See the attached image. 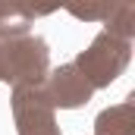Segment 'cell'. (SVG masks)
I'll list each match as a JSON object with an SVG mask.
<instances>
[{
	"instance_id": "6da1fadb",
	"label": "cell",
	"mask_w": 135,
	"mask_h": 135,
	"mask_svg": "<svg viewBox=\"0 0 135 135\" xmlns=\"http://www.w3.org/2000/svg\"><path fill=\"white\" fill-rule=\"evenodd\" d=\"M50 72V47L41 35H16L3 41L0 50V82L22 88L41 85Z\"/></svg>"
},
{
	"instance_id": "7a4b0ae2",
	"label": "cell",
	"mask_w": 135,
	"mask_h": 135,
	"mask_svg": "<svg viewBox=\"0 0 135 135\" xmlns=\"http://www.w3.org/2000/svg\"><path fill=\"white\" fill-rule=\"evenodd\" d=\"M129 60H132V41H119L107 32H98L85 50H79L72 63L91 88H110L126 72Z\"/></svg>"
},
{
	"instance_id": "3957f363",
	"label": "cell",
	"mask_w": 135,
	"mask_h": 135,
	"mask_svg": "<svg viewBox=\"0 0 135 135\" xmlns=\"http://www.w3.org/2000/svg\"><path fill=\"white\" fill-rule=\"evenodd\" d=\"M13 123H16V135H63L57 126L54 107L44 94V82L41 85H22L13 88Z\"/></svg>"
},
{
	"instance_id": "277c9868",
	"label": "cell",
	"mask_w": 135,
	"mask_h": 135,
	"mask_svg": "<svg viewBox=\"0 0 135 135\" xmlns=\"http://www.w3.org/2000/svg\"><path fill=\"white\" fill-rule=\"evenodd\" d=\"M44 94H47V101H50L54 110L57 107L60 110H79V107H85V104L91 101L94 88L85 82V75L75 69V63H63V66L47 72Z\"/></svg>"
},
{
	"instance_id": "5b68a950",
	"label": "cell",
	"mask_w": 135,
	"mask_h": 135,
	"mask_svg": "<svg viewBox=\"0 0 135 135\" xmlns=\"http://www.w3.org/2000/svg\"><path fill=\"white\" fill-rule=\"evenodd\" d=\"M94 135H135V101L126 98L123 104H113L98 113Z\"/></svg>"
},
{
	"instance_id": "8992f818",
	"label": "cell",
	"mask_w": 135,
	"mask_h": 135,
	"mask_svg": "<svg viewBox=\"0 0 135 135\" xmlns=\"http://www.w3.org/2000/svg\"><path fill=\"white\" fill-rule=\"evenodd\" d=\"M50 9H32V6H9V3H0V32L6 38H16V35H28L32 32V22L38 16H47Z\"/></svg>"
},
{
	"instance_id": "52a82bcc",
	"label": "cell",
	"mask_w": 135,
	"mask_h": 135,
	"mask_svg": "<svg viewBox=\"0 0 135 135\" xmlns=\"http://www.w3.org/2000/svg\"><path fill=\"white\" fill-rule=\"evenodd\" d=\"M104 32L119 38V41H132L135 38V6L132 3H113L107 19H104Z\"/></svg>"
},
{
	"instance_id": "ba28073f",
	"label": "cell",
	"mask_w": 135,
	"mask_h": 135,
	"mask_svg": "<svg viewBox=\"0 0 135 135\" xmlns=\"http://www.w3.org/2000/svg\"><path fill=\"white\" fill-rule=\"evenodd\" d=\"M110 6L113 3H98V6H69V13L75 16V19H107V13H110Z\"/></svg>"
},
{
	"instance_id": "9c48e42d",
	"label": "cell",
	"mask_w": 135,
	"mask_h": 135,
	"mask_svg": "<svg viewBox=\"0 0 135 135\" xmlns=\"http://www.w3.org/2000/svg\"><path fill=\"white\" fill-rule=\"evenodd\" d=\"M3 41H6V35H3V32H0V50H3Z\"/></svg>"
}]
</instances>
